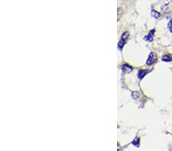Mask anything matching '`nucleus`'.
<instances>
[{
    "label": "nucleus",
    "mask_w": 172,
    "mask_h": 151,
    "mask_svg": "<svg viewBox=\"0 0 172 151\" xmlns=\"http://www.w3.org/2000/svg\"><path fill=\"white\" fill-rule=\"evenodd\" d=\"M129 33L128 31H126L125 33H123V34L121 37V39H120V41L118 43V47L119 50L123 49V47H124L126 43L127 42V40L129 39Z\"/></svg>",
    "instance_id": "1"
},
{
    "label": "nucleus",
    "mask_w": 172,
    "mask_h": 151,
    "mask_svg": "<svg viewBox=\"0 0 172 151\" xmlns=\"http://www.w3.org/2000/svg\"><path fill=\"white\" fill-rule=\"evenodd\" d=\"M156 61H157V55H156L155 53L151 52L149 54L147 61H146V64L148 66H151L154 64Z\"/></svg>",
    "instance_id": "2"
},
{
    "label": "nucleus",
    "mask_w": 172,
    "mask_h": 151,
    "mask_svg": "<svg viewBox=\"0 0 172 151\" xmlns=\"http://www.w3.org/2000/svg\"><path fill=\"white\" fill-rule=\"evenodd\" d=\"M122 70L125 73H130L133 70V67L129 64H123V67H122Z\"/></svg>",
    "instance_id": "3"
},
{
    "label": "nucleus",
    "mask_w": 172,
    "mask_h": 151,
    "mask_svg": "<svg viewBox=\"0 0 172 151\" xmlns=\"http://www.w3.org/2000/svg\"><path fill=\"white\" fill-rule=\"evenodd\" d=\"M155 32V30L153 29L151 31H150L149 34L147 36L144 37V40L146 41H149V42H151L153 41V37H154V34Z\"/></svg>",
    "instance_id": "4"
},
{
    "label": "nucleus",
    "mask_w": 172,
    "mask_h": 151,
    "mask_svg": "<svg viewBox=\"0 0 172 151\" xmlns=\"http://www.w3.org/2000/svg\"><path fill=\"white\" fill-rule=\"evenodd\" d=\"M150 72V70H140L139 71V73H138V77L139 80H142L145 77V76L148 74V73Z\"/></svg>",
    "instance_id": "5"
},
{
    "label": "nucleus",
    "mask_w": 172,
    "mask_h": 151,
    "mask_svg": "<svg viewBox=\"0 0 172 151\" xmlns=\"http://www.w3.org/2000/svg\"><path fill=\"white\" fill-rule=\"evenodd\" d=\"M161 60H162L163 61H165V62L172 61V55H169V54H167V55L163 56Z\"/></svg>",
    "instance_id": "6"
},
{
    "label": "nucleus",
    "mask_w": 172,
    "mask_h": 151,
    "mask_svg": "<svg viewBox=\"0 0 172 151\" xmlns=\"http://www.w3.org/2000/svg\"><path fill=\"white\" fill-rule=\"evenodd\" d=\"M132 143L134 146L139 147V144H140V138L139 137H135V140H133L132 142Z\"/></svg>",
    "instance_id": "7"
},
{
    "label": "nucleus",
    "mask_w": 172,
    "mask_h": 151,
    "mask_svg": "<svg viewBox=\"0 0 172 151\" xmlns=\"http://www.w3.org/2000/svg\"><path fill=\"white\" fill-rule=\"evenodd\" d=\"M151 15H152L154 18H158L159 17H160V13L158 12L157 11H155V10L152 9L151 10Z\"/></svg>",
    "instance_id": "8"
},
{
    "label": "nucleus",
    "mask_w": 172,
    "mask_h": 151,
    "mask_svg": "<svg viewBox=\"0 0 172 151\" xmlns=\"http://www.w3.org/2000/svg\"><path fill=\"white\" fill-rule=\"evenodd\" d=\"M132 98L134 99H137L139 97V93H138V92H133L132 93Z\"/></svg>",
    "instance_id": "9"
},
{
    "label": "nucleus",
    "mask_w": 172,
    "mask_h": 151,
    "mask_svg": "<svg viewBox=\"0 0 172 151\" xmlns=\"http://www.w3.org/2000/svg\"><path fill=\"white\" fill-rule=\"evenodd\" d=\"M168 28H169V31H170V32L172 33V25L171 26H168Z\"/></svg>",
    "instance_id": "10"
}]
</instances>
